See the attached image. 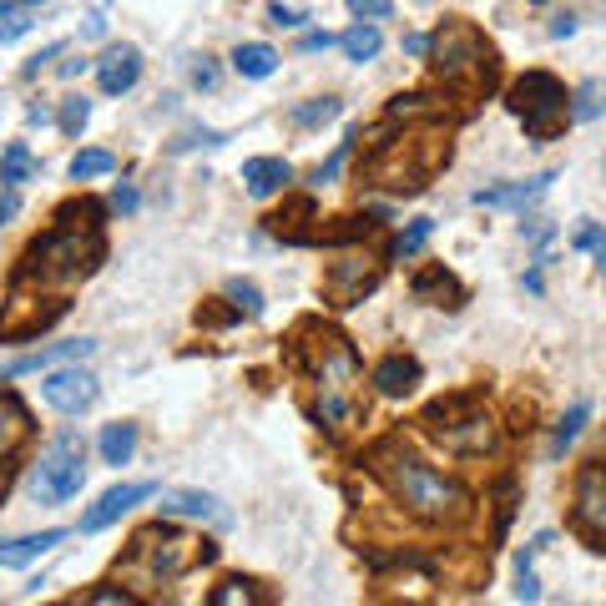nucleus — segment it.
Masks as SVG:
<instances>
[{"instance_id":"1","label":"nucleus","mask_w":606,"mask_h":606,"mask_svg":"<svg viewBox=\"0 0 606 606\" xmlns=\"http://www.w3.org/2000/svg\"><path fill=\"white\" fill-rule=\"evenodd\" d=\"M370 470L380 475L384 490H389L409 515H420V521L445 526V521H461V515L470 511V496H465L450 475H440L430 461H420L405 440H380V445L370 450Z\"/></svg>"},{"instance_id":"2","label":"nucleus","mask_w":606,"mask_h":606,"mask_svg":"<svg viewBox=\"0 0 606 606\" xmlns=\"http://www.w3.org/2000/svg\"><path fill=\"white\" fill-rule=\"evenodd\" d=\"M106 258V243H102V228H81V223H56L46 237H36L15 268L21 283H81L92 278L96 264Z\"/></svg>"},{"instance_id":"3","label":"nucleus","mask_w":606,"mask_h":606,"mask_svg":"<svg viewBox=\"0 0 606 606\" xmlns=\"http://www.w3.org/2000/svg\"><path fill=\"white\" fill-rule=\"evenodd\" d=\"M450 158V137L440 121L430 127H415V132L384 142L370 158V183L389 187V193H420L430 177L440 172V162Z\"/></svg>"},{"instance_id":"4","label":"nucleus","mask_w":606,"mask_h":606,"mask_svg":"<svg viewBox=\"0 0 606 606\" xmlns=\"http://www.w3.org/2000/svg\"><path fill=\"white\" fill-rule=\"evenodd\" d=\"M430 56H435V77L465 96L490 92L496 81V46L465 21L440 26V36H430Z\"/></svg>"},{"instance_id":"5","label":"nucleus","mask_w":606,"mask_h":606,"mask_svg":"<svg viewBox=\"0 0 606 606\" xmlns=\"http://www.w3.org/2000/svg\"><path fill=\"white\" fill-rule=\"evenodd\" d=\"M308 370L318 384V420L329 430H343L354 415V395H359V359L339 334H318L308 349Z\"/></svg>"},{"instance_id":"6","label":"nucleus","mask_w":606,"mask_h":606,"mask_svg":"<svg viewBox=\"0 0 606 606\" xmlns=\"http://www.w3.org/2000/svg\"><path fill=\"white\" fill-rule=\"evenodd\" d=\"M86 486V440L77 430H61L51 445L40 450V465L31 475V496L36 505H67Z\"/></svg>"},{"instance_id":"7","label":"nucleus","mask_w":606,"mask_h":606,"mask_svg":"<svg viewBox=\"0 0 606 606\" xmlns=\"http://www.w3.org/2000/svg\"><path fill=\"white\" fill-rule=\"evenodd\" d=\"M424 430L455 455H490L496 450V420L475 399H435L424 409Z\"/></svg>"},{"instance_id":"8","label":"nucleus","mask_w":606,"mask_h":606,"mask_svg":"<svg viewBox=\"0 0 606 606\" xmlns=\"http://www.w3.org/2000/svg\"><path fill=\"white\" fill-rule=\"evenodd\" d=\"M212 556H218L212 540H193L172 526H147L132 536V561H147L152 581H177L183 571H193L198 561H212Z\"/></svg>"},{"instance_id":"9","label":"nucleus","mask_w":606,"mask_h":606,"mask_svg":"<svg viewBox=\"0 0 606 606\" xmlns=\"http://www.w3.org/2000/svg\"><path fill=\"white\" fill-rule=\"evenodd\" d=\"M511 112L526 121V137L536 142H551L561 127H567V86L551 77V71H526V77L511 86Z\"/></svg>"},{"instance_id":"10","label":"nucleus","mask_w":606,"mask_h":606,"mask_svg":"<svg viewBox=\"0 0 606 606\" xmlns=\"http://www.w3.org/2000/svg\"><path fill=\"white\" fill-rule=\"evenodd\" d=\"M380 289V264L374 258H339V264H329V273H324V299L334 303V308H354V303H364V293Z\"/></svg>"},{"instance_id":"11","label":"nucleus","mask_w":606,"mask_h":606,"mask_svg":"<svg viewBox=\"0 0 606 606\" xmlns=\"http://www.w3.org/2000/svg\"><path fill=\"white\" fill-rule=\"evenodd\" d=\"M96 395H102V384H96V374L81 370V364H71V370H51L46 380H40V399H46L56 415H86V409L96 405Z\"/></svg>"},{"instance_id":"12","label":"nucleus","mask_w":606,"mask_h":606,"mask_svg":"<svg viewBox=\"0 0 606 606\" xmlns=\"http://www.w3.org/2000/svg\"><path fill=\"white\" fill-rule=\"evenodd\" d=\"M61 314H67V303L61 299H11L5 303V314H0V343L36 339V334L51 329Z\"/></svg>"},{"instance_id":"13","label":"nucleus","mask_w":606,"mask_h":606,"mask_svg":"<svg viewBox=\"0 0 606 606\" xmlns=\"http://www.w3.org/2000/svg\"><path fill=\"white\" fill-rule=\"evenodd\" d=\"M576 531L592 536L606 551V470L602 465H586L576 480Z\"/></svg>"},{"instance_id":"14","label":"nucleus","mask_w":606,"mask_h":606,"mask_svg":"<svg viewBox=\"0 0 606 606\" xmlns=\"http://www.w3.org/2000/svg\"><path fill=\"white\" fill-rule=\"evenodd\" d=\"M147 496H158V486H147V480H132V486H112V490L102 496V501L92 505V511L81 515V531H86V536H96V531L117 526L121 515L132 511V505H142Z\"/></svg>"},{"instance_id":"15","label":"nucleus","mask_w":606,"mask_h":606,"mask_svg":"<svg viewBox=\"0 0 606 606\" xmlns=\"http://www.w3.org/2000/svg\"><path fill=\"white\" fill-rule=\"evenodd\" d=\"M96 81H102L106 96H127L142 81V51L137 46H106L102 61H96Z\"/></svg>"},{"instance_id":"16","label":"nucleus","mask_w":606,"mask_h":606,"mask_svg":"<svg viewBox=\"0 0 606 606\" xmlns=\"http://www.w3.org/2000/svg\"><path fill=\"white\" fill-rule=\"evenodd\" d=\"M551 183H556L551 172H540V177H526V183L480 187V193H475V208H511V212H526V208H536V202L546 198V187H551Z\"/></svg>"},{"instance_id":"17","label":"nucleus","mask_w":606,"mask_h":606,"mask_svg":"<svg viewBox=\"0 0 606 606\" xmlns=\"http://www.w3.org/2000/svg\"><path fill=\"white\" fill-rule=\"evenodd\" d=\"M61 540H67V531H61V526L36 531V536L0 540V571H21V567H31V561H40V556L51 551V546H61Z\"/></svg>"},{"instance_id":"18","label":"nucleus","mask_w":606,"mask_h":606,"mask_svg":"<svg viewBox=\"0 0 606 606\" xmlns=\"http://www.w3.org/2000/svg\"><path fill=\"white\" fill-rule=\"evenodd\" d=\"M243 183H248L253 198H273V193H289L293 167L283 158H248L243 162Z\"/></svg>"},{"instance_id":"19","label":"nucleus","mask_w":606,"mask_h":606,"mask_svg":"<svg viewBox=\"0 0 606 606\" xmlns=\"http://www.w3.org/2000/svg\"><path fill=\"white\" fill-rule=\"evenodd\" d=\"M31 440V415L26 405L11 395V389H0V461L5 455H15V450Z\"/></svg>"},{"instance_id":"20","label":"nucleus","mask_w":606,"mask_h":606,"mask_svg":"<svg viewBox=\"0 0 606 606\" xmlns=\"http://www.w3.org/2000/svg\"><path fill=\"white\" fill-rule=\"evenodd\" d=\"M415 384H420V364H415L409 354H389V359L374 364V389H380V395L399 399V395H409Z\"/></svg>"},{"instance_id":"21","label":"nucleus","mask_w":606,"mask_h":606,"mask_svg":"<svg viewBox=\"0 0 606 606\" xmlns=\"http://www.w3.org/2000/svg\"><path fill=\"white\" fill-rule=\"evenodd\" d=\"M233 71L248 81H268L278 71V51L273 46H264V40H243L233 51Z\"/></svg>"},{"instance_id":"22","label":"nucleus","mask_w":606,"mask_h":606,"mask_svg":"<svg viewBox=\"0 0 606 606\" xmlns=\"http://www.w3.org/2000/svg\"><path fill=\"white\" fill-rule=\"evenodd\" d=\"M415 299L440 303V308H455V303H461V283L445 273V264H435V268H424V273L415 278Z\"/></svg>"},{"instance_id":"23","label":"nucleus","mask_w":606,"mask_h":606,"mask_svg":"<svg viewBox=\"0 0 606 606\" xmlns=\"http://www.w3.org/2000/svg\"><path fill=\"white\" fill-rule=\"evenodd\" d=\"M96 343L92 339H67V343H51V349H40V354H26L15 359L11 374H31V370H46V364H61V359H86Z\"/></svg>"},{"instance_id":"24","label":"nucleus","mask_w":606,"mask_h":606,"mask_svg":"<svg viewBox=\"0 0 606 606\" xmlns=\"http://www.w3.org/2000/svg\"><path fill=\"white\" fill-rule=\"evenodd\" d=\"M339 46H343V56H349L354 67H364V61H374V56H380L384 36H380V26H374V21H354V26L339 36Z\"/></svg>"},{"instance_id":"25","label":"nucleus","mask_w":606,"mask_h":606,"mask_svg":"<svg viewBox=\"0 0 606 606\" xmlns=\"http://www.w3.org/2000/svg\"><path fill=\"white\" fill-rule=\"evenodd\" d=\"M96 450H102V461L106 465H127L137 455V424L117 420V424H106L102 440H96Z\"/></svg>"},{"instance_id":"26","label":"nucleus","mask_w":606,"mask_h":606,"mask_svg":"<svg viewBox=\"0 0 606 606\" xmlns=\"http://www.w3.org/2000/svg\"><path fill=\"white\" fill-rule=\"evenodd\" d=\"M36 167H40V162L31 158V147L26 142H11L5 152H0V187L31 183V177H36Z\"/></svg>"},{"instance_id":"27","label":"nucleus","mask_w":606,"mask_h":606,"mask_svg":"<svg viewBox=\"0 0 606 606\" xmlns=\"http://www.w3.org/2000/svg\"><path fill=\"white\" fill-rule=\"evenodd\" d=\"M162 511L167 515H218V501L208 490H162Z\"/></svg>"},{"instance_id":"28","label":"nucleus","mask_w":606,"mask_h":606,"mask_svg":"<svg viewBox=\"0 0 606 606\" xmlns=\"http://www.w3.org/2000/svg\"><path fill=\"white\" fill-rule=\"evenodd\" d=\"M106 172H117V152H106V147H86L71 158V177L77 183H92V177H106Z\"/></svg>"},{"instance_id":"29","label":"nucleus","mask_w":606,"mask_h":606,"mask_svg":"<svg viewBox=\"0 0 606 606\" xmlns=\"http://www.w3.org/2000/svg\"><path fill=\"white\" fill-rule=\"evenodd\" d=\"M586 420H592V405H586V399H576L567 420L556 424V435H551V461H561V455L576 445V435H581V424H586Z\"/></svg>"},{"instance_id":"30","label":"nucleus","mask_w":606,"mask_h":606,"mask_svg":"<svg viewBox=\"0 0 606 606\" xmlns=\"http://www.w3.org/2000/svg\"><path fill=\"white\" fill-rule=\"evenodd\" d=\"M208 602L212 606H258V602H264V592H258V581L233 576V581H223V586H212Z\"/></svg>"},{"instance_id":"31","label":"nucleus","mask_w":606,"mask_h":606,"mask_svg":"<svg viewBox=\"0 0 606 606\" xmlns=\"http://www.w3.org/2000/svg\"><path fill=\"white\" fill-rule=\"evenodd\" d=\"M339 117V96H314V102H299L289 112L293 127H324V121Z\"/></svg>"},{"instance_id":"32","label":"nucleus","mask_w":606,"mask_h":606,"mask_svg":"<svg viewBox=\"0 0 606 606\" xmlns=\"http://www.w3.org/2000/svg\"><path fill=\"white\" fill-rule=\"evenodd\" d=\"M430 233H435V223H430V218H415V223H409L405 233L389 243V258H415V253L430 243Z\"/></svg>"},{"instance_id":"33","label":"nucleus","mask_w":606,"mask_h":606,"mask_svg":"<svg viewBox=\"0 0 606 606\" xmlns=\"http://www.w3.org/2000/svg\"><path fill=\"white\" fill-rule=\"evenodd\" d=\"M228 303H233V314H248V318L264 314V293L248 278H228Z\"/></svg>"},{"instance_id":"34","label":"nucleus","mask_w":606,"mask_h":606,"mask_svg":"<svg viewBox=\"0 0 606 606\" xmlns=\"http://www.w3.org/2000/svg\"><path fill=\"white\" fill-rule=\"evenodd\" d=\"M86 121H92V96H67V102H61V132L81 137Z\"/></svg>"},{"instance_id":"35","label":"nucleus","mask_w":606,"mask_h":606,"mask_svg":"<svg viewBox=\"0 0 606 606\" xmlns=\"http://www.w3.org/2000/svg\"><path fill=\"white\" fill-rule=\"evenodd\" d=\"M571 248L576 253H602L606 248V228L602 223H581L576 233H571Z\"/></svg>"},{"instance_id":"36","label":"nucleus","mask_w":606,"mask_h":606,"mask_svg":"<svg viewBox=\"0 0 606 606\" xmlns=\"http://www.w3.org/2000/svg\"><path fill=\"white\" fill-rule=\"evenodd\" d=\"M349 11H354V21H389V11H395V0H343Z\"/></svg>"},{"instance_id":"37","label":"nucleus","mask_w":606,"mask_h":606,"mask_svg":"<svg viewBox=\"0 0 606 606\" xmlns=\"http://www.w3.org/2000/svg\"><path fill=\"white\" fill-rule=\"evenodd\" d=\"M218 81H223L218 61H212V56H198V61H193V86H198V92H218Z\"/></svg>"},{"instance_id":"38","label":"nucleus","mask_w":606,"mask_h":606,"mask_svg":"<svg viewBox=\"0 0 606 606\" xmlns=\"http://www.w3.org/2000/svg\"><path fill=\"white\" fill-rule=\"evenodd\" d=\"M349 142H354V137H349ZM349 142H339V152H334V158H329V162H324V167L314 172V187H329L334 177H339V172H343V158H349Z\"/></svg>"},{"instance_id":"39","label":"nucleus","mask_w":606,"mask_h":606,"mask_svg":"<svg viewBox=\"0 0 606 606\" xmlns=\"http://www.w3.org/2000/svg\"><path fill=\"white\" fill-rule=\"evenodd\" d=\"M268 21H273V26H283V31H299L308 15L293 11V5H278V0H273V5H268Z\"/></svg>"},{"instance_id":"40","label":"nucleus","mask_w":606,"mask_h":606,"mask_svg":"<svg viewBox=\"0 0 606 606\" xmlns=\"http://www.w3.org/2000/svg\"><path fill=\"white\" fill-rule=\"evenodd\" d=\"M86 602H92V606H132L137 596L121 592V586H102V592H86Z\"/></svg>"},{"instance_id":"41","label":"nucleus","mask_w":606,"mask_h":606,"mask_svg":"<svg viewBox=\"0 0 606 606\" xmlns=\"http://www.w3.org/2000/svg\"><path fill=\"white\" fill-rule=\"evenodd\" d=\"M31 31V21L21 11H11V15H0V40H15V36H26Z\"/></svg>"},{"instance_id":"42","label":"nucleus","mask_w":606,"mask_h":606,"mask_svg":"<svg viewBox=\"0 0 606 606\" xmlns=\"http://www.w3.org/2000/svg\"><path fill=\"white\" fill-rule=\"evenodd\" d=\"M329 46H334L329 31H308V36L299 40V51H308V56H314V51H329Z\"/></svg>"},{"instance_id":"43","label":"nucleus","mask_w":606,"mask_h":606,"mask_svg":"<svg viewBox=\"0 0 606 606\" xmlns=\"http://www.w3.org/2000/svg\"><path fill=\"white\" fill-rule=\"evenodd\" d=\"M56 56H61V40H51V46H46L40 56H31V61H26V77H40V67H46V61H56Z\"/></svg>"},{"instance_id":"44","label":"nucleus","mask_w":606,"mask_h":606,"mask_svg":"<svg viewBox=\"0 0 606 606\" xmlns=\"http://www.w3.org/2000/svg\"><path fill=\"white\" fill-rule=\"evenodd\" d=\"M596 112H602V106L592 102V86H581V92H576V121H592Z\"/></svg>"},{"instance_id":"45","label":"nucleus","mask_w":606,"mask_h":606,"mask_svg":"<svg viewBox=\"0 0 606 606\" xmlns=\"http://www.w3.org/2000/svg\"><path fill=\"white\" fill-rule=\"evenodd\" d=\"M137 202H142L137 198V187H117V193H112V208L117 212H137Z\"/></svg>"},{"instance_id":"46","label":"nucleus","mask_w":606,"mask_h":606,"mask_svg":"<svg viewBox=\"0 0 606 606\" xmlns=\"http://www.w3.org/2000/svg\"><path fill=\"white\" fill-rule=\"evenodd\" d=\"M551 36H556V40L576 36V15H571V11H567V15H556V21H551Z\"/></svg>"},{"instance_id":"47","label":"nucleus","mask_w":606,"mask_h":606,"mask_svg":"<svg viewBox=\"0 0 606 606\" xmlns=\"http://www.w3.org/2000/svg\"><path fill=\"white\" fill-rule=\"evenodd\" d=\"M405 51H409V56H430V36H420V31H409V36H405Z\"/></svg>"},{"instance_id":"48","label":"nucleus","mask_w":606,"mask_h":606,"mask_svg":"<svg viewBox=\"0 0 606 606\" xmlns=\"http://www.w3.org/2000/svg\"><path fill=\"white\" fill-rule=\"evenodd\" d=\"M15 212H21V202H15V193L5 187V193H0V223H11Z\"/></svg>"},{"instance_id":"49","label":"nucleus","mask_w":606,"mask_h":606,"mask_svg":"<svg viewBox=\"0 0 606 606\" xmlns=\"http://www.w3.org/2000/svg\"><path fill=\"white\" fill-rule=\"evenodd\" d=\"M11 480H15V465H11V455L0 461V501H5V490H11Z\"/></svg>"},{"instance_id":"50","label":"nucleus","mask_w":606,"mask_h":606,"mask_svg":"<svg viewBox=\"0 0 606 606\" xmlns=\"http://www.w3.org/2000/svg\"><path fill=\"white\" fill-rule=\"evenodd\" d=\"M102 31H106V21H102V15H86V36L96 40V36H102Z\"/></svg>"},{"instance_id":"51","label":"nucleus","mask_w":606,"mask_h":606,"mask_svg":"<svg viewBox=\"0 0 606 606\" xmlns=\"http://www.w3.org/2000/svg\"><path fill=\"white\" fill-rule=\"evenodd\" d=\"M596 264H602V278H606V248H602V253H596Z\"/></svg>"},{"instance_id":"52","label":"nucleus","mask_w":606,"mask_h":606,"mask_svg":"<svg viewBox=\"0 0 606 606\" xmlns=\"http://www.w3.org/2000/svg\"><path fill=\"white\" fill-rule=\"evenodd\" d=\"M531 5H546V0H531Z\"/></svg>"},{"instance_id":"53","label":"nucleus","mask_w":606,"mask_h":606,"mask_svg":"<svg viewBox=\"0 0 606 606\" xmlns=\"http://www.w3.org/2000/svg\"><path fill=\"white\" fill-rule=\"evenodd\" d=\"M26 5H40V0H26Z\"/></svg>"}]
</instances>
